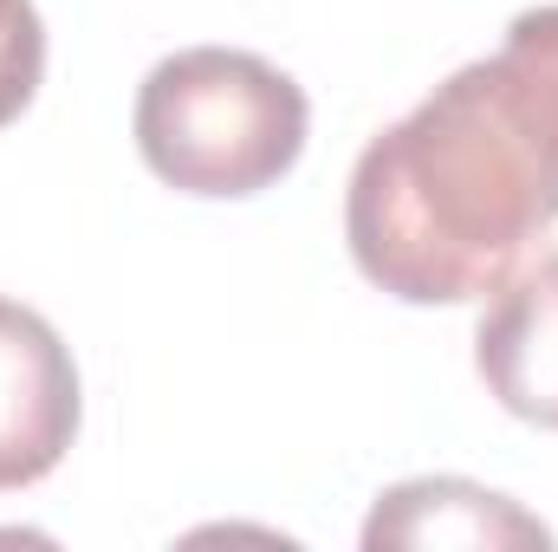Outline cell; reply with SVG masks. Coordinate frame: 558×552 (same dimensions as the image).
Listing matches in <instances>:
<instances>
[{
    "mask_svg": "<svg viewBox=\"0 0 558 552\" xmlns=\"http://www.w3.org/2000/svg\"><path fill=\"white\" fill-rule=\"evenodd\" d=\"M78 364L20 299H0V494L46 481L78 435Z\"/></svg>",
    "mask_w": 558,
    "mask_h": 552,
    "instance_id": "obj_3",
    "label": "cell"
},
{
    "mask_svg": "<svg viewBox=\"0 0 558 552\" xmlns=\"http://www.w3.org/2000/svg\"><path fill=\"white\" fill-rule=\"evenodd\" d=\"M558 221V0L364 143L344 241L403 305L487 299Z\"/></svg>",
    "mask_w": 558,
    "mask_h": 552,
    "instance_id": "obj_1",
    "label": "cell"
},
{
    "mask_svg": "<svg viewBox=\"0 0 558 552\" xmlns=\"http://www.w3.org/2000/svg\"><path fill=\"white\" fill-rule=\"evenodd\" d=\"M137 149L156 182L208 202L274 189L299 163L312 105L299 79L241 46H189L149 65L131 111Z\"/></svg>",
    "mask_w": 558,
    "mask_h": 552,
    "instance_id": "obj_2",
    "label": "cell"
},
{
    "mask_svg": "<svg viewBox=\"0 0 558 552\" xmlns=\"http://www.w3.org/2000/svg\"><path fill=\"white\" fill-rule=\"evenodd\" d=\"M46 79V26L33 0H0V131L33 105Z\"/></svg>",
    "mask_w": 558,
    "mask_h": 552,
    "instance_id": "obj_6",
    "label": "cell"
},
{
    "mask_svg": "<svg viewBox=\"0 0 558 552\" xmlns=\"http://www.w3.org/2000/svg\"><path fill=\"white\" fill-rule=\"evenodd\" d=\"M364 547L507 552V547H553V527L539 514H526L513 494H494V488L461 481V475H422V481H397V488L377 494V507L364 520Z\"/></svg>",
    "mask_w": 558,
    "mask_h": 552,
    "instance_id": "obj_5",
    "label": "cell"
},
{
    "mask_svg": "<svg viewBox=\"0 0 558 552\" xmlns=\"http://www.w3.org/2000/svg\"><path fill=\"white\" fill-rule=\"evenodd\" d=\"M474 371L507 416L558 429V254L494 286L474 325Z\"/></svg>",
    "mask_w": 558,
    "mask_h": 552,
    "instance_id": "obj_4",
    "label": "cell"
}]
</instances>
